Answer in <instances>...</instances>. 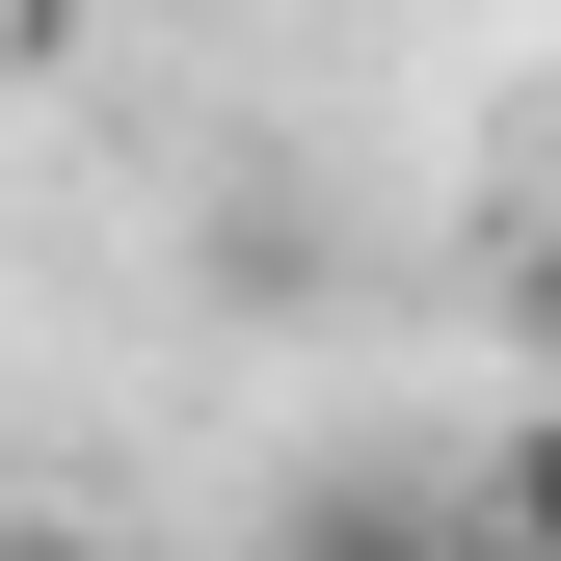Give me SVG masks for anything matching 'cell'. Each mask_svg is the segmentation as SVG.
I'll use <instances>...</instances> for the list:
<instances>
[{"label": "cell", "mask_w": 561, "mask_h": 561, "mask_svg": "<svg viewBox=\"0 0 561 561\" xmlns=\"http://www.w3.org/2000/svg\"><path fill=\"white\" fill-rule=\"evenodd\" d=\"M267 561H481V508H455L428 455H321L295 508H267Z\"/></svg>", "instance_id": "6da1fadb"}, {"label": "cell", "mask_w": 561, "mask_h": 561, "mask_svg": "<svg viewBox=\"0 0 561 561\" xmlns=\"http://www.w3.org/2000/svg\"><path fill=\"white\" fill-rule=\"evenodd\" d=\"M455 508H481V561H561V375L481 428V481H455Z\"/></svg>", "instance_id": "7a4b0ae2"}, {"label": "cell", "mask_w": 561, "mask_h": 561, "mask_svg": "<svg viewBox=\"0 0 561 561\" xmlns=\"http://www.w3.org/2000/svg\"><path fill=\"white\" fill-rule=\"evenodd\" d=\"M0 561H107V535H54V508H0Z\"/></svg>", "instance_id": "3957f363"}]
</instances>
